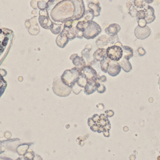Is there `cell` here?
<instances>
[{
  "instance_id": "obj_23",
  "label": "cell",
  "mask_w": 160,
  "mask_h": 160,
  "mask_svg": "<svg viewBox=\"0 0 160 160\" xmlns=\"http://www.w3.org/2000/svg\"><path fill=\"white\" fill-rule=\"evenodd\" d=\"M92 46L91 45H87L85 47V49L81 51V55L83 57H85L86 60H89L90 58L89 54L91 53Z\"/></svg>"
},
{
  "instance_id": "obj_28",
  "label": "cell",
  "mask_w": 160,
  "mask_h": 160,
  "mask_svg": "<svg viewBox=\"0 0 160 160\" xmlns=\"http://www.w3.org/2000/svg\"><path fill=\"white\" fill-rule=\"evenodd\" d=\"M137 17L139 19H142L146 17V13L143 10H140V11L137 12Z\"/></svg>"
},
{
  "instance_id": "obj_30",
  "label": "cell",
  "mask_w": 160,
  "mask_h": 160,
  "mask_svg": "<svg viewBox=\"0 0 160 160\" xmlns=\"http://www.w3.org/2000/svg\"><path fill=\"white\" fill-rule=\"evenodd\" d=\"M97 81L98 82H106V77L105 76L102 75L101 76H98V78H97Z\"/></svg>"
},
{
  "instance_id": "obj_22",
  "label": "cell",
  "mask_w": 160,
  "mask_h": 160,
  "mask_svg": "<svg viewBox=\"0 0 160 160\" xmlns=\"http://www.w3.org/2000/svg\"><path fill=\"white\" fill-rule=\"evenodd\" d=\"M110 61V59L107 57V58H105L103 59L101 62L99 63L100 68L102 70L103 72L104 73H108V64Z\"/></svg>"
},
{
  "instance_id": "obj_11",
  "label": "cell",
  "mask_w": 160,
  "mask_h": 160,
  "mask_svg": "<svg viewBox=\"0 0 160 160\" xmlns=\"http://www.w3.org/2000/svg\"><path fill=\"white\" fill-rule=\"evenodd\" d=\"M135 34L136 38H138V39H145L146 38L149 36L150 34L149 28L148 26L140 27L138 26L135 29Z\"/></svg>"
},
{
  "instance_id": "obj_7",
  "label": "cell",
  "mask_w": 160,
  "mask_h": 160,
  "mask_svg": "<svg viewBox=\"0 0 160 160\" xmlns=\"http://www.w3.org/2000/svg\"><path fill=\"white\" fill-rule=\"evenodd\" d=\"M80 76L85 77L88 81H97L98 75L96 71L91 66L86 65L80 68Z\"/></svg>"
},
{
  "instance_id": "obj_31",
  "label": "cell",
  "mask_w": 160,
  "mask_h": 160,
  "mask_svg": "<svg viewBox=\"0 0 160 160\" xmlns=\"http://www.w3.org/2000/svg\"><path fill=\"white\" fill-rule=\"evenodd\" d=\"M105 114L106 116L108 118V117H112L114 115V114H115V113L112 110H108V111H105Z\"/></svg>"
},
{
  "instance_id": "obj_25",
  "label": "cell",
  "mask_w": 160,
  "mask_h": 160,
  "mask_svg": "<svg viewBox=\"0 0 160 160\" xmlns=\"http://www.w3.org/2000/svg\"><path fill=\"white\" fill-rule=\"evenodd\" d=\"M87 83H88V81H87V79H86L85 77L82 76H80L79 79L77 81L76 85L78 86H79L80 88H85Z\"/></svg>"
},
{
  "instance_id": "obj_9",
  "label": "cell",
  "mask_w": 160,
  "mask_h": 160,
  "mask_svg": "<svg viewBox=\"0 0 160 160\" xmlns=\"http://www.w3.org/2000/svg\"><path fill=\"white\" fill-rule=\"evenodd\" d=\"M39 22L41 27L46 29H50L53 22L50 19L49 13L46 9L39 11Z\"/></svg>"
},
{
  "instance_id": "obj_10",
  "label": "cell",
  "mask_w": 160,
  "mask_h": 160,
  "mask_svg": "<svg viewBox=\"0 0 160 160\" xmlns=\"http://www.w3.org/2000/svg\"><path fill=\"white\" fill-rule=\"evenodd\" d=\"M121 66L118 61H113L110 60L108 64V73L111 76H116L121 72Z\"/></svg>"
},
{
  "instance_id": "obj_18",
  "label": "cell",
  "mask_w": 160,
  "mask_h": 160,
  "mask_svg": "<svg viewBox=\"0 0 160 160\" xmlns=\"http://www.w3.org/2000/svg\"><path fill=\"white\" fill-rule=\"evenodd\" d=\"M64 29V23H53L51 25L50 30L54 35H58L61 33Z\"/></svg>"
},
{
  "instance_id": "obj_19",
  "label": "cell",
  "mask_w": 160,
  "mask_h": 160,
  "mask_svg": "<svg viewBox=\"0 0 160 160\" xmlns=\"http://www.w3.org/2000/svg\"><path fill=\"white\" fill-rule=\"evenodd\" d=\"M119 63L125 72H129L132 69V66L129 60L126 59L125 58H122V59L119 61Z\"/></svg>"
},
{
  "instance_id": "obj_29",
  "label": "cell",
  "mask_w": 160,
  "mask_h": 160,
  "mask_svg": "<svg viewBox=\"0 0 160 160\" xmlns=\"http://www.w3.org/2000/svg\"><path fill=\"white\" fill-rule=\"evenodd\" d=\"M106 89V88L105 86L101 84V86H100L99 88H98V89H97V91H98L99 93L102 94V93H104L105 92Z\"/></svg>"
},
{
  "instance_id": "obj_33",
  "label": "cell",
  "mask_w": 160,
  "mask_h": 160,
  "mask_svg": "<svg viewBox=\"0 0 160 160\" xmlns=\"http://www.w3.org/2000/svg\"><path fill=\"white\" fill-rule=\"evenodd\" d=\"M6 74H7V73H6V71H5V70L2 69H1V76H2L3 77L4 76L6 75Z\"/></svg>"
},
{
  "instance_id": "obj_17",
  "label": "cell",
  "mask_w": 160,
  "mask_h": 160,
  "mask_svg": "<svg viewBox=\"0 0 160 160\" xmlns=\"http://www.w3.org/2000/svg\"><path fill=\"white\" fill-rule=\"evenodd\" d=\"M93 58L94 59H95V61L100 63L103 59L107 58L106 49L103 48H98V49L94 53Z\"/></svg>"
},
{
  "instance_id": "obj_13",
  "label": "cell",
  "mask_w": 160,
  "mask_h": 160,
  "mask_svg": "<svg viewBox=\"0 0 160 160\" xmlns=\"http://www.w3.org/2000/svg\"><path fill=\"white\" fill-rule=\"evenodd\" d=\"M69 59L72 60L73 63L75 65V67L78 68H81L85 66L86 61L83 56H79L77 54H73L70 56Z\"/></svg>"
},
{
  "instance_id": "obj_8",
  "label": "cell",
  "mask_w": 160,
  "mask_h": 160,
  "mask_svg": "<svg viewBox=\"0 0 160 160\" xmlns=\"http://www.w3.org/2000/svg\"><path fill=\"white\" fill-rule=\"evenodd\" d=\"M75 5V13L73 17V20L74 21H80L83 18L86 12L85 6L84 5V2L81 0L80 1H72Z\"/></svg>"
},
{
  "instance_id": "obj_21",
  "label": "cell",
  "mask_w": 160,
  "mask_h": 160,
  "mask_svg": "<svg viewBox=\"0 0 160 160\" xmlns=\"http://www.w3.org/2000/svg\"><path fill=\"white\" fill-rule=\"evenodd\" d=\"M108 37L106 35H103L101 37H99L96 41L97 46L99 48H101L102 46H107V40H108Z\"/></svg>"
},
{
  "instance_id": "obj_12",
  "label": "cell",
  "mask_w": 160,
  "mask_h": 160,
  "mask_svg": "<svg viewBox=\"0 0 160 160\" xmlns=\"http://www.w3.org/2000/svg\"><path fill=\"white\" fill-rule=\"evenodd\" d=\"M101 84H100L99 82L97 81H88L86 85L84 92L86 95H90L91 94L94 93L98 88L101 86Z\"/></svg>"
},
{
  "instance_id": "obj_20",
  "label": "cell",
  "mask_w": 160,
  "mask_h": 160,
  "mask_svg": "<svg viewBox=\"0 0 160 160\" xmlns=\"http://www.w3.org/2000/svg\"><path fill=\"white\" fill-rule=\"evenodd\" d=\"M123 58H125L126 59L129 60L130 58L133 56V50L131 48L128 46H123Z\"/></svg>"
},
{
  "instance_id": "obj_15",
  "label": "cell",
  "mask_w": 160,
  "mask_h": 160,
  "mask_svg": "<svg viewBox=\"0 0 160 160\" xmlns=\"http://www.w3.org/2000/svg\"><path fill=\"white\" fill-rule=\"evenodd\" d=\"M88 7L89 9H91L95 13V16L97 17L100 15L101 12V6L98 1H88Z\"/></svg>"
},
{
  "instance_id": "obj_3",
  "label": "cell",
  "mask_w": 160,
  "mask_h": 160,
  "mask_svg": "<svg viewBox=\"0 0 160 160\" xmlns=\"http://www.w3.org/2000/svg\"><path fill=\"white\" fill-rule=\"evenodd\" d=\"M13 32L11 29L1 28V55H3L4 51L9 49L11 46Z\"/></svg>"
},
{
  "instance_id": "obj_2",
  "label": "cell",
  "mask_w": 160,
  "mask_h": 160,
  "mask_svg": "<svg viewBox=\"0 0 160 160\" xmlns=\"http://www.w3.org/2000/svg\"><path fill=\"white\" fill-rule=\"evenodd\" d=\"M79 69L80 68L75 67L71 69L65 70L60 77L63 83L69 88H73L79 79Z\"/></svg>"
},
{
  "instance_id": "obj_14",
  "label": "cell",
  "mask_w": 160,
  "mask_h": 160,
  "mask_svg": "<svg viewBox=\"0 0 160 160\" xmlns=\"http://www.w3.org/2000/svg\"><path fill=\"white\" fill-rule=\"evenodd\" d=\"M120 30H121L120 26L116 23H113L106 28L105 31L107 35L109 36H115L117 35Z\"/></svg>"
},
{
  "instance_id": "obj_27",
  "label": "cell",
  "mask_w": 160,
  "mask_h": 160,
  "mask_svg": "<svg viewBox=\"0 0 160 160\" xmlns=\"http://www.w3.org/2000/svg\"><path fill=\"white\" fill-rule=\"evenodd\" d=\"M6 88V82L3 79V77L1 76V95L3 93V91Z\"/></svg>"
},
{
  "instance_id": "obj_24",
  "label": "cell",
  "mask_w": 160,
  "mask_h": 160,
  "mask_svg": "<svg viewBox=\"0 0 160 160\" xmlns=\"http://www.w3.org/2000/svg\"><path fill=\"white\" fill-rule=\"evenodd\" d=\"M87 26H88V21L80 20V21H78V24H77L76 26V29L78 31L84 32V31L86 28Z\"/></svg>"
},
{
  "instance_id": "obj_5",
  "label": "cell",
  "mask_w": 160,
  "mask_h": 160,
  "mask_svg": "<svg viewBox=\"0 0 160 160\" xmlns=\"http://www.w3.org/2000/svg\"><path fill=\"white\" fill-rule=\"evenodd\" d=\"M101 31V28L97 23L94 21H88V26L83 32V37L86 39H94Z\"/></svg>"
},
{
  "instance_id": "obj_16",
  "label": "cell",
  "mask_w": 160,
  "mask_h": 160,
  "mask_svg": "<svg viewBox=\"0 0 160 160\" xmlns=\"http://www.w3.org/2000/svg\"><path fill=\"white\" fill-rule=\"evenodd\" d=\"M69 41V39H68L66 34L62 31L57 37L56 39V43L60 48H63L67 45Z\"/></svg>"
},
{
  "instance_id": "obj_6",
  "label": "cell",
  "mask_w": 160,
  "mask_h": 160,
  "mask_svg": "<svg viewBox=\"0 0 160 160\" xmlns=\"http://www.w3.org/2000/svg\"><path fill=\"white\" fill-rule=\"evenodd\" d=\"M107 57L110 60L113 61H119L122 59L123 51L122 47L117 45H113L106 48Z\"/></svg>"
},
{
  "instance_id": "obj_1",
  "label": "cell",
  "mask_w": 160,
  "mask_h": 160,
  "mask_svg": "<svg viewBox=\"0 0 160 160\" xmlns=\"http://www.w3.org/2000/svg\"><path fill=\"white\" fill-rule=\"evenodd\" d=\"M75 9L72 1H60L51 11L50 16L55 23H65L73 19Z\"/></svg>"
},
{
  "instance_id": "obj_32",
  "label": "cell",
  "mask_w": 160,
  "mask_h": 160,
  "mask_svg": "<svg viewBox=\"0 0 160 160\" xmlns=\"http://www.w3.org/2000/svg\"><path fill=\"white\" fill-rule=\"evenodd\" d=\"M138 23H139V26L140 27H145L146 24V21L145 19H139L138 20Z\"/></svg>"
},
{
  "instance_id": "obj_26",
  "label": "cell",
  "mask_w": 160,
  "mask_h": 160,
  "mask_svg": "<svg viewBox=\"0 0 160 160\" xmlns=\"http://www.w3.org/2000/svg\"><path fill=\"white\" fill-rule=\"evenodd\" d=\"M47 2H48V1H38V7H39L40 10L46 9Z\"/></svg>"
},
{
  "instance_id": "obj_4",
  "label": "cell",
  "mask_w": 160,
  "mask_h": 160,
  "mask_svg": "<svg viewBox=\"0 0 160 160\" xmlns=\"http://www.w3.org/2000/svg\"><path fill=\"white\" fill-rule=\"evenodd\" d=\"M53 90L56 95L61 97H65L68 96L71 93L72 88L65 85L60 78H56L53 81Z\"/></svg>"
}]
</instances>
